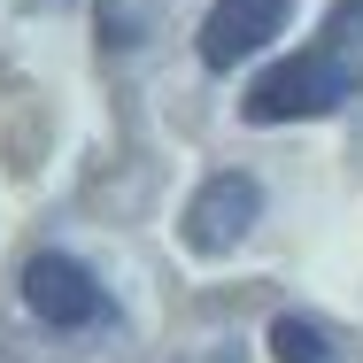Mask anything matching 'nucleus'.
Returning <instances> with one entry per match:
<instances>
[{
	"label": "nucleus",
	"instance_id": "obj_5",
	"mask_svg": "<svg viewBox=\"0 0 363 363\" xmlns=\"http://www.w3.org/2000/svg\"><path fill=\"white\" fill-rule=\"evenodd\" d=\"M271 356L279 363H325V333H317L309 317H279V325H271Z\"/></svg>",
	"mask_w": 363,
	"mask_h": 363
},
{
	"label": "nucleus",
	"instance_id": "obj_4",
	"mask_svg": "<svg viewBox=\"0 0 363 363\" xmlns=\"http://www.w3.org/2000/svg\"><path fill=\"white\" fill-rule=\"evenodd\" d=\"M286 16H294V0H217L201 16V62L209 70H232V62L263 55L286 31Z\"/></svg>",
	"mask_w": 363,
	"mask_h": 363
},
{
	"label": "nucleus",
	"instance_id": "obj_1",
	"mask_svg": "<svg viewBox=\"0 0 363 363\" xmlns=\"http://www.w3.org/2000/svg\"><path fill=\"white\" fill-rule=\"evenodd\" d=\"M348 93H356V70H348L333 47H309V55H286L279 70H263L255 85H247V124H301V116H333Z\"/></svg>",
	"mask_w": 363,
	"mask_h": 363
},
{
	"label": "nucleus",
	"instance_id": "obj_2",
	"mask_svg": "<svg viewBox=\"0 0 363 363\" xmlns=\"http://www.w3.org/2000/svg\"><path fill=\"white\" fill-rule=\"evenodd\" d=\"M23 301H31V317L39 325H55V333H77V325H93L108 301L93 286V271L62 255V247H39L31 263H23Z\"/></svg>",
	"mask_w": 363,
	"mask_h": 363
},
{
	"label": "nucleus",
	"instance_id": "obj_3",
	"mask_svg": "<svg viewBox=\"0 0 363 363\" xmlns=\"http://www.w3.org/2000/svg\"><path fill=\"white\" fill-rule=\"evenodd\" d=\"M255 217H263V186H255L247 170H217V178H201V194L186 201V247H194V255H217V247H232Z\"/></svg>",
	"mask_w": 363,
	"mask_h": 363
}]
</instances>
